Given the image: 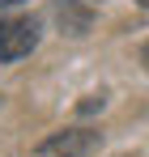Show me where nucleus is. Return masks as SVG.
Returning a JSON list of instances; mask_svg holds the SVG:
<instances>
[{
	"label": "nucleus",
	"instance_id": "f257e3e1",
	"mask_svg": "<svg viewBox=\"0 0 149 157\" xmlns=\"http://www.w3.org/2000/svg\"><path fill=\"white\" fill-rule=\"evenodd\" d=\"M38 47V21L34 17H4L0 21V59L13 64Z\"/></svg>",
	"mask_w": 149,
	"mask_h": 157
},
{
	"label": "nucleus",
	"instance_id": "f03ea898",
	"mask_svg": "<svg viewBox=\"0 0 149 157\" xmlns=\"http://www.w3.org/2000/svg\"><path fill=\"white\" fill-rule=\"evenodd\" d=\"M94 149H98V132H90V128H68V132L47 136L30 157H85V153H94Z\"/></svg>",
	"mask_w": 149,
	"mask_h": 157
},
{
	"label": "nucleus",
	"instance_id": "7ed1b4c3",
	"mask_svg": "<svg viewBox=\"0 0 149 157\" xmlns=\"http://www.w3.org/2000/svg\"><path fill=\"white\" fill-rule=\"evenodd\" d=\"M51 13H55V21H60V30L64 34H85V30L94 26V9H85L81 0H55L51 4Z\"/></svg>",
	"mask_w": 149,
	"mask_h": 157
},
{
	"label": "nucleus",
	"instance_id": "20e7f679",
	"mask_svg": "<svg viewBox=\"0 0 149 157\" xmlns=\"http://www.w3.org/2000/svg\"><path fill=\"white\" fill-rule=\"evenodd\" d=\"M102 106V98H85V102H81V115H90V110H98Z\"/></svg>",
	"mask_w": 149,
	"mask_h": 157
},
{
	"label": "nucleus",
	"instance_id": "39448f33",
	"mask_svg": "<svg viewBox=\"0 0 149 157\" xmlns=\"http://www.w3.org/2000/svg\"><path fill=\"white\" fill-rule=\"evenodd\" d=\"M13 4H22V0H0V9H13Z\"/></svg>",
	"mask_w": 149,
	"mask_h": 157
},
{
	"label": "nucleus",
	"instance_id": "423d86ee",
	"mask_svg": "<svg viewBox=\"0 0 149 157\" xmlns=\"http://www.w3.org/2000/svg\"><path fill=\"white\" fill-rule=\"evenodd\" d=\"M141 59H145V68H149V47H145V55H141Z\"/></svg>",
	"mask_w": 149,
	"mask_h": 157
}]
</instances>
